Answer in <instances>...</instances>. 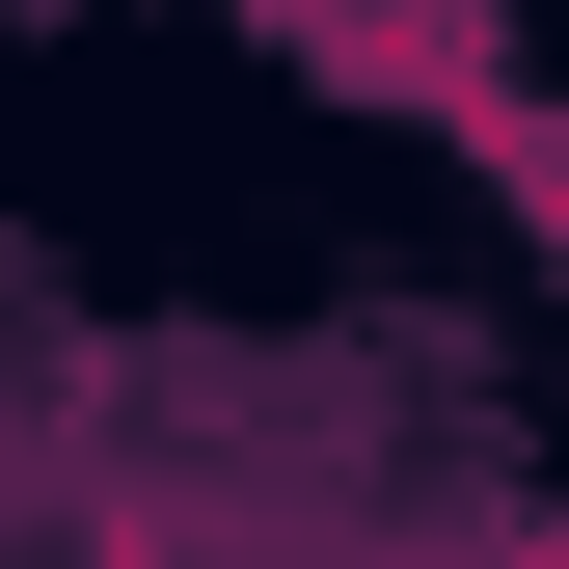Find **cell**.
Listing matches in <instances>:
<instances>
[{"instance_id":"1","label":"cell","mask_w":569,"mask_h":569,"mask_svg":"<svg viewBox=\"0 0 569 569\" xmlns=\"http://www.w3.org/2000/svg\"><path fill=\"white\" fill-rule=\"evenodd\" d=\"M271 28H299L326 82H407V109H461V136H516V82H488V0H271Z\"/></svg>"}]
</instances>
